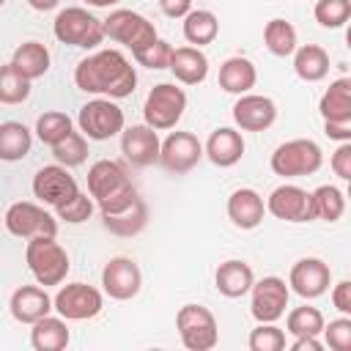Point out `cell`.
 I'll return each mask as SVG.
<instances>
[{
    "instance_id": "24",
    "label": "cell",
    "mask_w": 351,
    "mask_h": 351,
    "mask_svg": "<svg viewBox=\"0 0 351 351\" xmlns=\"http://www.w3.org/2000/svg\"><path fill=\"white\" fill-rule=\"evenodd\" d=\"M173 77L184 85H200L208 77V58L203 55L200 47H176L170 55V66Z\"/></svg>"
},
{
    "instance_id": "2",
    "label": "cell",
    "mask_w": 351,
    "mask_h": 351,
    "mask_svg": "<svg viewBox=\"0 0 351 351\" xmlns=\"http://www.w3.org/2000/svg\"><path fill=\"white\" fill-rule=\"evenodd\" d=\"M88 195L99 206L101 214H115L126 206H132L140 192L132 184L126 167L115 159H99L88 170Z\"/></svg>"
},
{
    "instance_id": "22",
    "label": "cell",
    "mask_w": 351,
    "mask_h": 351,
    "mask_svg": "<svg viewBox=\"0 0 351 351\" xmlns=\"http://www.w3.org/2000/svg\"><path fill=\"white\" fill-rule=\"evenodd\" d=\"M203 154L217 167H233L244 156V137H241V132H236L230 126H219L208 134Z\"/></svg>"
},
{
    "instance_id": "50",
    "label": "cell",
    "mask_w": 351,
    "mask_h": 351,
    "mask_svg": "<svg viewBox=\"0 0 351 351\" xmlns=\"http://www.w3.org/2000/svg\"><path fill=\"white\" fill-rule=\"evenodd\" d=\"M82 3L96 5V8H110V5H115V3H121V0H82Z\"/></svg>"
},
{
    "instance_id": "10",
    "label": "cell",
    "mask_w": 351,
    "mask_h": 351,
    "mask_svg": "<svg viewBox=\"0 0 351 351\" xmlns=\"http://www.w3.org/2000/svg\"><path fill=\"white\" fill-rule=\"evenodd\" d=\"M77 123L88 140H110L123 132V110L110 99H93L80 107Z\"/></svg>"
},
{
    "instance_id": "13",
    "label": "cell",
    "mask_w": 351,
    "mask_h": 351,
    "mask_svg": "<svg viewBox=\"0 0 351 351\" xmlns=\"http://www.w3.org/2000/svg\"><path fill=\"white\" fill-rule=\"evenodd\" d=\"M266 211L282 222H313L315 219L313 192L296 184H282L271 189V195L266 197Z\"/></svg>"
},
{
    "instance_id": "46",
    "label": "cell",
    "mask_w": 351,
    "mask_h": 351,
    "mask_svg": "<svg viewBox=\"0 0 351 351\" xmlns=\"http://www.w3.org/2000/svg\"><path fill=\"white\" fill-rule=\"evenodd\" d=\"M159 8L170 19H184L192 11V0H159Z\"/></svg>"
},
{
    "instance_id": "26",
    "label": "cell",
    "mask_w": 351,
    "mask_h": 351,
    "mask_svg": "<svg viewBox=\"0 0 351 351\" xmlns=\"http://www.w3.org/2000/svg\"><path fill=\"white\" fill-rule=\"evenodd\" d=\"M101 225L112 233V236H121V239H132L137 236L145 225H148V206L143 197H137L132 206L115 211V214H101Z\"/></svg>"
},
{
    "instance_id": "18",
    "label": "cell",
    "mask_w": 351,
    "mask_h": 351,
    "mask_svg": "<svg viewBox=\"0 0 351 351\" xmlns=\"http://www.w3.org/2000/svg\"><path fill=\"white\" fill-rule=\"evenodd\" d=\"M233 121L241 132H263L277 121V104L269 96L241 93L233 104Z\"/></svg>"
},
{
    "instance_id": "1",
    "label": "cell",
    "mask_w": 351,
    "mask_h": 351,
    "mask_svg": "<svg viewBox=\"0 0 351 351\" xmlns=\"http://www.w3.org/2000/svg\"><path fill=\"white\" fill-rule=\"evenodd\" d=\"M74 82L85 93L107 96V99H126L134 93L137 71L118 49H101L82 58L74 69Z\"/></svg>"
},
{
    "instance_id": "37",
    "label": "cell",
    "mask_w": 351,
    "mask_h": 351,
    "mask_svg": "<svg viewBox=\"0 0 351 351\" xmlns=\"http://www.w3.org/2000/svg\"><path fill=\"white\" fill-rule=\"evenodd\" d=\"M30 96V80L22 77L11 63L0 66V101L3 104H22Z\"/></svg>"
},
{
    "instance_id": "48",
    "label": "cell",
    "mask_w": 351,
    "mask_h": 351,
    "mask_svg": "<svg viewBox=\"0 0 351 351\" xmlns=\"http://www.w3.org/2000/svg\"><path fill=\"white\" fill-rule=\"evenodd\" d=\"M321 348L324 346H321L318 335H302V337H296L291 343V351H321Z\"/></svg>"
},
{
    "instance_id": "15",
    "label": "cell",
    "mask_w": 351,
    "mask_h": 351,
    "mask_svg": "<svg viewBox=\"0 0 351 351\" xmlns=\"http://www.w3.org/2000/svg\"><path fill=\"white\" fill-rule=\"evenodd\" d=\"M80 192L74 176L69 173V167L63 165H44L36 176H33V195L44 203V206H63L69 203L74 195Z\"/></svg>"
},
{
    "instance_id": "4",
    "label": "cell",
    "mask_w": 351,
    "mask_h": 351,
    "mask_svg": "<svg viewBox=\"0 0 351 351\" xmlns=\"http://www.w3.org/2000/svg\"><path fill=\"white\" fill-rule=\"evenodd\" d=\"M52 33L60 44H71V47H82V49H96L104 41L101 19H96L90 11H85L80 5L63 8L52 22Z\"/></svg>"
},
{
    "instance_id": "23",
    "label": "cell",
    "mask_w": 351,
    "mask_h": 351,
    "mask_svg": "<svg viewBox=\"0 0 351 351\" xmlns=\"http://www.w3.org/2000/svg\"><path fill=\"white\" fill-rule=\"evenodd\" d=\"M252 282H255L252 266L247 261H239V258H230V261L219 263L217 271H214V285L228 299H239V296L250 293Z\"/></svg>"
},
{
    "instance_id": "6",
    "label": "cell",
    "mask_w": 351,
    "mask_h": 351,
    "mask_svg": "<svg viewBox=\"0 0 351 351\" xmlns=\"http://www.w3.org/2000/svg\"><path fill=\"white\" fill-rule=\"evenodd\" d=\"M176 329L186 351H211L219 343L217 318L203 304H184L176 313Z\"/></svg>"
},
{
    "instance_id": "32",
    "label": "cell",
    "mask_w": 351,
    "mask_h": 351,
    "mask_svg": "<svg viewBox=\"0 0 351 351\" xmlns=\"http://www.w3.org/2000/svg\"><path fill=\"white\" fill-rule=\"evenodd\" d=\"M219 36V19L206 11V8H192L186 16H184V38L189 41V47H203V44H211L214 38Z\"/></svg>"
},
{
    "instance_id": "43",
    "label": "cell",
    "mask_w": 351,
    "mask_h": 351,
    "mask_svg": "<svg viewBox=\"0 0 351 351\" xmlns=\"http://www.w3.org/2000/svg\"><path fill=\"white\" fill-rule=\"evenodd\" d=\"M321 332H324V340L332 351H351V318L348 315L329 321V326L324 324Z\"/></svg>"
},
{
    "instance_id": "51",
    "label": "cell",
    "mask_w": 351,
    "mask_h": 351,
    "mask_svg": "<svg viewBox=\"0 0 351 351\" xmlns=\"http://www.w3.org/2000/svg\"><path fill=\"white\" fill-rule=\"evenodd\" d=\"M3 3H5V0H0V5H3Z\"/></svg>"
},
{
    "instance_id": "31",
    "label": "cell",
    "mask_w": 351,
    "mask_h": 351,
    "mask_svg": "<svg viewBox=\"0 0 351 351\" xmlns=\"http://www.w3.org/2000/svg\"><path fill=\"white\" fill-rule=\"evenodd\" d=\"M33 137L30 129L19 121H5L0 123V159L3 162H19L30 154Z\"/></svg>"
},
{
    "instance_id": "19",
    "label": "cell",
    "mask_w": 351,
    "mask_h": 351,
    "mask_svg": "<svg viewBox=\"0 0 351 351\" xmlns=\"http://www.w3.org/2000/svg\"><path fill=\"white\" fill-rule=\"evenodd\" d=\"M159 134L148 123H137L121 132V154L134 167H148L159 162Z\"/></svg>"
},
{
    "instance_id": "14",
    "label": "cell",
    "mask_w": 351,
    "mask_h": 351,
    "mask_svg": "<svg viewBox=\"0 0 351 351\" xmlns=\"http://www.w3.org/2000/svg\"><path fill=\"white\" fill-rule=\"evenodd\" d=\"M101 288L110 299H118V302H126V299H134L143 288V271L140 266L126 258V255H118V258H110L101 269Z\"/></svg>"
},
{
    "instance_id": "42",
    "label": "cell",
    "mask_w": 351,
    "mask_h": 351,
    "mask_svg": "<svg viewBox=\"0 0 351 351\" xmlns=\"http://www.w3.org/2000/svg\"><path fill=\"white\" fill-rule=\"evenodd\" d=\"M55 214H58V219H66V222H71V225H80V222L90 219V214H93V197L85 195V192H77L69 203L58 206Z\"/></svg>"
},
{
    "instance_id": "34",
    "label": "cell",
    "mask_w": 351,
    "mask_h": 351,
    "mask_svg": "<svg viewBox=\"0 0 351 351\" xmlns=\"http://www.w3.org/2000/svg\"><path fill=\"white\" fill-rule=\"evenodd\" d=\"M313 206H315V219L337 222L346 211V195L335 184H324L313 192Z\"/></svg>"
},
{
    "instance_id": "7",
    "label": "cell",
    "mask_w": 351,
    "mask_h": 351,
    "mask_svg": "<svg viewBox=\"0 0 351 351\" xmlns=\"http://www.w3.org/2000/svg\"><path fill=\"white\" fill-rule=\"evenodd\" d=\"M184 110H186V93L176 82H159V85H154L148 90V96H145V104H143L145 123L151 129H156V132L173 129L181 121Z\"/></svg>"
},
{
    "instance_id": "16",
    "label": "cell",
    "mask_w": 351,
    "mask_h": 351,
    "mask_svg": "<svg viewBox=\"0 0 351 351\" xmlns=\"http://www.w3.org/2000/svg\"><path fill=\"white\" fill-rule=\"evenodd\" d=\"M203 159V145L192 132H170L159 145V162L165 170L184 176Z\"/></svg>"
},
{
    "instance_id": "27",
    "label": "cell",
    "mask_w": 351,
    "mask_h": 351,
    "mask_svg": "<svg viewBox=\"0 0 351 351\" xmlns=\"http://www.w3.org/2000/svg\"><path fill=\"white\" fill-rule=\"evenodd\" d=\"M69 340H71V335H69L66 318L44 315L30 329V346L36 351H63L69 346Z\"/></svg>"
},
{
    "instance_id": "21",
    "label": "cell",
    "mask_w": 351,
    "mask_h": 351,
    "mask_svg": "<svg viewBox=\"0 0 351 351\" xmlns=\"http://www.w3.org/2000/svg\"><path fill=\"white\" fill-rule=\"evenodd\" d=\"M263 214H266V203H263V197L255 189L241 186V189L230 192V197H228V217H230V222L236 228L252 230V228H258L263 222Z\"/></svg>"
},
{
    "instance_id": "5",
    "label": "cell",
    "mask_w": 351,
    "mask_h": 351,
    "mask_svg": "<svg viewBox=\"0 0 351 351\" xmlns=\"http://www.w3.org/2000/svg\"><path fill=\"white\" fill-rule=\"evenodd\" d=\"M324 162V154H321V145L310 137H296V140H288L282 145L274 148L271 154V170L274 176H282V178H299V176H313L318 173Z\"/></svg>"
},
{
    "instance_id": "33",
    "label": "cell",
    "mask_w": 351,
    "mask_h": 351,
    "mask_svg": "<svg viewBox=\"0 0 351 351\" xmlns=\"http://www.w3.org/2000/svg\"><path fill=\"white\" fill-rule=\"evenodd\" d=\"M263 44L271 55L277 58H288L293 55V49L299 47L296 44V27L288 22V19H269L266 27H263Z\"/></svg>"
},
{
    "instance_id": "29",
    "label": "cell",
    "mask_w": 351,
    "mask_h": 351,
    "mask_svg": "<svg viewBox=\"0 0 351 351\" xmlns=\"http://www.w3.org/2000/svg\"><path fill=\"white\" fill-rule=\"evenodd\" d=\"M293 71L304 82H321L329 74V52L318 44H302L293 49Z\"/></svg>"
},
{
    "instance_id": "12",
    "label": "cell",
    "mask_w": 351,
    "mask_h": 351,
    "mask_svg": "<svg viewBox=\"0 0 351 351\" xmlns=\"http://www.w3.org/2000/svg\"><path fill=\"white\" fill-rule=\"evenodd\" d=\"M252 299H250V313L258 324H274L277 318L285 315V307H288V296H291V288L285 285L282 277H263L258 282H252L250 288Z\"/></svg>"
},
{
    "instance_id": "47",
    "label": "cell",
    "mask_w": 351,
    "mask_h": 351,
    "mask_svg": "<svg viewBox=\"0 0 351 351\" xmlns=\"http://www.w3.org/2000/svg\"><path fill=\"white\" fill-rule=\"evenodd\" d=\"M324 132H326L332 140L351 143V121H324Z\"/></svg>"
},
{
    "instance_id": "3",
    "label": "cell",
    "mask_w": 351,
    "mask_h": 351,
    "mask_svg": "<svg viewBox=\"0 0 351 351\" xmlns=\"http://www.w3.org/2000/svg\"><path fill=\"white\" fill-rule=\"evenodd\" d=\"M25 261H27V269L30 274L36 277L38 285H60L69 274V255L66 250L55 241V236H36V239H27V247H25Z\"/></svg>"
},
{
    "instance_id": "30",
    "label": "cell",
    "mask_w": 351,
    "mask_h": 351,
    "mask_svg": "<svg viewBox=\"0 0 351 351\" xmlns=\"http://www.w3.org/2000/svg\"><path fill=\"white\" fill-rule=\"evenodd\" d=\"M318 112L324 121H351V80L340 77L329 82L318 101Z\"/></svg>"
},
{
    "instance_id": "40",
    "label": "cell",
    "mask_w": 351,
    "mask_h": 351,
    "mask_svg": "<svg viewBox=\"0 0 351 351\" xmlns=\"http://www.w3.org/2000/svg\"><path fill=\"white\" fill-rule=\"evenodd\" d=\"M285 348V332L274 324H258L250 332V351H282Z\"/></svg>"
},
{
    "instance_id": "38",
    "label": "cell",
    "mask_w": 351,
    "mask_h": 351,
    "mask_svg": "<svg viewBox=\"0 0 351 351\" xmlns=\"http://www.w3.org/2000/svg\"><path fill=\"white\" fill-rule=\"evenodd\" d=\"M288 335L293 337H302V335H321L324 329V315L318 307H310V304H302V307H293L288 313Z\"/></svg>"
},
{
    "instance_id": "28",
    "label": "cell",
    "mask_w": 351,
    "mask_h": 351,
    "mask_svg": "<svg viewBox=\"0 0 351 351\" xmlns=\"http://www.w3.org/2000/svg\"><path fill=\"white\" fill-rule=\"evenodd\" d=\"M49 63H52L49 49L41 41H25V44H19L14 49V58H11V66L22 77H27L30 82L38 80V77H44L49 71Z\"/></svg>"
},
{
    "instance_id": "9",
    "label": "cell",
    "mask_w": 351,
    "mask_h": 351,
    "mask_svg": "<svg viewBox=\"0 0 351 351\" xmlns=\"http://www.w3.org/2000/svg\"><path fill=\"white\" fill-rule=\"evenodd\" d=\"M5 228L16 239H36V236H58V219L38 203L19 200L5 211Z\"/></svg>"
},
{
    "instance_id": "45",
    "label": "cell",
    "mask_w": 351,
    "mask_h": 351,
    "mask_svg": "<svg viewBox=\"0 0 351 351\" xmlns=\"http://www.w3.org/2000/svg\"><path fill=\"white\" fill-rule=\"evenodd\" d=\"M332 304H335L343 315H351V280H340V282L332 288Z\"/></svg>"
},
{
    "instance_id": "49",
    "label": "cell",
    "mask_w": 351,
    "mask_h": 351,
    "mask_svg": "<svg viewBox=\"0 0 351 351\" xmlns=\"http://www.w3.org/2000/svg\"><path fill=\"white\" fill-rule=\"evenodd\" d=\"M27 5L33 8V11H52V8H58L60 5V0H27Z\"/></svg>"
},
{
    "instance_id": "41",
    "label": "cell",
    "mask_w": 351,
    "mask_h": 351,
    "mask_svg": "<svg viewBox=\"0 0 351 351\" xmlns=\"http://www.w3.org/2000/svg\"><path fill=\"white\" fill-rule=\"evenodd\" d=\"M132 55H134V60H137L140 66H145V69H167V66H170L173 47H170L167 41L156 38V41H151V44L134 49Z\"/></svg>"
},
{
    "instance_id": "25",
    "label": "cell",
    "mask_w": 351,
    "mask_h": 351,
    "mask_svg": "<svg viewBox=\"0 0 351 351\" xmlns=\"http://www.w3.org/2000/svg\"><path fill=\"white\" fill-rule=\"evenodd\" d=\"M258 82V71H255V63L250 58H241V55H233L228 58L222 66H219V88L225 93H247L250 88H255Z\"/></svg>"
},
{
    "instance_id": "39",
    "label": "cell",
    "mask_w": 351,
    "mask_h": 351,
    "mask_svg": "<svg viewBox=\"0 0 351 351\" xmlns=\"http://www.w3.org/2000/svg\"><path fill=\"white\" fill-rule=\"evenodd\" d=\"M313 14L321 27H329V30L343 27L351 19V0H318Z\"/></svg>"
},
{
    "instance_id": "8",
    "label": "cell",
    "mask_w": 351,
    "mask_h": 351,
    "mask_svg": "<svg viewBox=\"0 0 351 351\" xmlns=\"http://www.w3.org/2000/svg\"><path fill=\"white\" fill-rule=\"evenodd\" d=\"M101 25H104V36H110L112 41L129 47L132 52L159 38L154 22L145 19L137 11H129V8H115L107 19H101Z\"/></svg>"
},
{
    "instance_id": "17",
    "label": "cell",
    "mask_w": 351,
    "mask_h": 351,
    "mask_svg": "<svg viewBox=\"0 0 351 351\" xmlns=\"http://www.w3.org/2000/svg\"><path fill=\"white\" fill-rule=\"evenodd\" d=\"M288 285L302 299H318L332 285V269L321 258H302V261H296L291 266Z\"/></svg>"
},
{
    "instance_id": "44",
    "label": "cell",
    "mask_w": 351,
    "mask_h": 351,
    "mask_svg": "<svg viewBox=\"0 0 351 351\" xmlns=\"http://www.w3.org/2000/svg\"><path fill=\"white\" fill-rule=\"evenodd\" d=\"M332 170L343 181L351 178V143H340L337 145V151L332 154Z\"/></svg>"
},
{
    "instance_id": "20",
    "label": "cell",
    "mask_w": 351,
    "mask_h": 351,
    "mask_svg": "<svg viewBox=\"0 0 351 351\" xmlns=\"http://www.w3.org/2000/svg\"><path fill=\"white\" fill-rule=\"evenodd\" d=\"M8 310H11L14 321H19V324H36L38 318L49 315L52 296L41 285H19L11 293V299H8Z\"/></svg>"
},
{
    "instance_id": "11",
    "label": "cell",
    "mask_w": 351,
    "mask_h": 351,
    "mask_svg": "<svg viewBox=\"0 0 351 351\" xmlns=\"http://www.w3.org/2000/svg\"><path fill=\"white\" fill-rule=\"evenodd\" d=\"M101 291L85 282H69L52 299V310H58V315L66 321H88L101 313Z\"/></svg>"
},
{
    "instance_id": "36",
    "label": "cell",
    "mask_w": 351,
    "mask_h": 351,
    "mask_svg": "<svg viewBox=\"0 0 351 351\" xmlns=\"http://www.w3.org/2000/svg\"><path fill=\"white\" fill-rule=\"evenodd\" d=\"M52 156H55V162L63 165V167H77V165H82V162L88 159V137L80 134V132L66 134L60 143L52 145Z\"/></svg>"
},
{
    "instance_id": "35",
    "label": "cell",
    "mask_w": 351,
    "mask_h": 351,
    "mask_svg": "<svg viewBox=\"0 0 351 351\" xmlns=\"http://www.w3.org/2000/svg\"><path fill=\"white\" fill-rule=\"evenodd\" d=\"M74 132V123H71V118L66 115V112H60V110H49V112H44V115H38V121H36V134H38V140L41 143H47L49 148L55 145V143H60L66 134H71Z\"/></svg>"
}]
</instances>
